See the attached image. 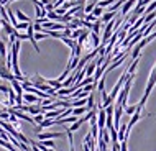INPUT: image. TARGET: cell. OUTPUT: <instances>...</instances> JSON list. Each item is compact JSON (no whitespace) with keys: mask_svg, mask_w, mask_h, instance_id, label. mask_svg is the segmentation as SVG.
<instances>
[{"mask_svg":"<svg viewBox=\"0 0 156 151\" xmlns=\"http://www.w3.org/2000/svg\"><path fill=\"white\" fill-rule=\"evenodd\" d=\"M154 86H156V66L153 69H151V72H150V79H148V84H146V89H145V94H143V97L141 100L138 102V105L140 107H145V104H146V100H148L150 97V94H151V90L154 89Z\"/></svg>","mask_w":156,"mask_h":151,"instance_id":"6da1fadb","label":"cell"},{"mask_svg":"<svg viewBox=\"0 0 156 151\" xmlns=\"http://www.w3.org/2000/svg\"><path fill=\"white\" fill-rule=\"evenodd\" d=\"M0 77L2 79H5V81H8V82H12V81H15V76H13V72H12V69L7 66V62L3 61V59H0Z\"/></svg>","mask_w":156,"mask_h":151,"instance_id":"7a4b0ae2","label":"cell"},{"mask_svg":"<svg viewBox=\"0 0 156 151\" xmlns=\"http://www.w3.org/2000/svg\"><path fill=\"white\" fill-rule=\"evenodd\" d=\"M125 113V108L123 107H117L115 105V117H113V128L119 132V128H120V118H122V115Z\"/></svg>","mask_w":156,"mask_h":151,"instance_id":"3957f363","label":"cell"},{"mask_svg":"<svg viewBox=\"0 0 156 151\" xmlns=\"http://www.w3.org/2000/svg\"><path fill=\"white\" fill-rule=\"evenodd\" d=\"M61 136H62V133H59V132H46V133H40L38 140L44 141V140H54V138H61Z\"/></svg>","mask_w":156,"mask_h":151,"instance_id":"277c9868","label":"cell"},{"mask_svg":"<svg viewBox=\"0 0 156 151\" xmlns=\"http://www.w3.org/2000/svg\"><path fill=\"white\" fill-rule=\"evenodd\" d=\"M97 66H99V64H97V61L94 59V61H90L89 64L84 68V69H86V77H94V74L97 71Z\"/></svg>","mask_w":156,"mask_h":151,"instance_id":"5b68a950","label":"cell"},{"mask_svg":"<svg viewBox=\"0 0 156 151\" xmlns=\"http://www.w3.org/2000/svg\"><path fill=\"white\" fill-rule=\"evenodd\" d=\"M138 3V0H126V2L123 3V7H122V12L120 13L123 15V16H126V13H130V10L135 7Z\"/></svg>","mask_w":156,"mask_h":151,"instance_id":"8992f818","label":"cell"},{"mask_svg":"<svg viewBox=\"0 0 156 151\" xmlns=\"http://www.w3.org/2000/svg\"><path fill=\"white\" fill-rule=\"evenodd\" d=\"M10 86L13 87V90L16 92V97H23V87H22V82H18L15 79V81L10 82Z\"/></svg>","mask_w":156,"mask_h":151,"instance_id":"52a82bcc","label":"cell"},{"mask_svg":"<svg viewBox=\"0 0 156 151\" xmlns=\"http://www.w3.org/2000/svg\"><path fill=\"white\" fill-rule=\"evenodd\" d=\"M8 46H7V43L5 41H0V56H2V59H5L7 61V54H8Z\"/></svg>","mask_w":156,"mask_h":151,"instance_id":"ba28073f","label":"cell"},{"mask_svg":"<svg viewBox=\"0 0 156 151\" xmlns=\"http://www.w3.org/2000/svg\"><path fill=\"white\" fill-rule=\"evenodd\" d=\"M28 113H31L33 117L40 115V113H43V108H41V105H30L28 107Z\"/></svg>","mask_w":156,"mask_h":151,"instance_id":"9c48e42d","label":"cell"},{"mask_svg":"<svg viewBox=\"0 0 156 151\" xmlns=\"http://www.w3.org/2000/svg\"><path fill=\"white\" fill-rule=\"evenodd\" d=\"M15 15H16V18H18L22 23H31V22H30V18H28V16L25 15L22 10H15Z\"/></svg>","mask_w":156,"mask_h":151,"instance_id":"30bf717a","label":"cell"},{"mask_svg":"<svg viewBox=\"0 0 156 151\" xmlns=\"http://www.w3.org/2000/svg\"><path fill=\"white\" fill-rule=\"evenodd\" d=\"M113 18H115V13H113V12H105V13H104V16H102L100 20H102V23H105V25H107V23H110Z\"/></svg>","mask_w":156,"mask_h":151,"instance_id":"8fae6325","label":"cell"},{"mask_svg":"<svg viewBox=\"0 0 156 151\" xmlns=\"http://www.w3.org/2000/svg\"><path fill=\"white\" fill-rule=\"evenodd\" d=\"M89 112L87 110V107H79V108H73V115L74 117H84L86 113Z\"/></svg>","mask_w":156,"mask_h":151,"instance_id":"7c38bea8","label":"cell"},{"mask_svg":"<svg viewBox=\"0 0 156 151\" xmlns=\"http://www.w3.org/2000/svg\"><path fill=\"white\" fill-rule=\"evenodd\" d=\"M138 62H140V58L138 59H135V61H132V64L126 68V71H128V74L130 76H133L135 74V71H136V68H138Z\"/></svg>","mask_w":156,"mask_h":151,"instance_id":"4fadbf2b","label":"cell"},{"mask_svg":"<svg viewBox=\"0 0 156 151\" xmlns=\"http://www.w3.org/2000/svg\"><path fill=\"white\" fill-rule=\"evenodd\" d=\"M89 99V97H87ZM87 99H77L73 102V108H79V107H87Z\"/></svg>","mask_w":156,"mask_h":151,"instance_id":"5bb4252c","label":"cell"},{"mask_svg":"<svg viewBox=\"0 0 156 151\" xmlns=\"http://www.w3.org/2000/svg\"><path fill=\"white\" fill-rule=\"evenodd\" d=\"M46 18L49 20V22H56V23H61V16L56 13V12H49L48 13V16H46Z\"/></svg>","mask_w":156,"mask_h":151,"instance_id":"9a60e30c","label":"cell"},{"mask_svg":"<svg viewBox=\"0 0 156 151\" xmlns=\"http://www.w3.org/2000/svg\"><path fill=\"white\" fill-rule=\"evenodd\" d=\"M82 123H84V120H82V118H79L77 121H76V123H73V125H71V127L67 128V130H69L71 133H74V132H77V130L81 128V125H82Z\"/></svg>","mask_w":156,"mask_h":151,"instance_id":"2e32d148","label":"cell"},{"mask_svg":"<svg viewBox=\"0 0 156 151\" xmlns=\"http://www.w3.org/2000/svg\"><path fill=\"white\" fill-rule=\"evenodd\" d=\"M104 13H105V12L102 10V7H99V5H97V7L94 8V12H92V15H94L95 18H99V20L104 16Z\"/></svg>","mask_w":156,"mask_h":151,"instance_id":"e0dca14e","label":"cell"},{"mask_svg":"<svg viewBox=\"0 0 156 151\" xmlns=\"http://www.w3.org/2000/svg\"><path fill=\"white\" fill-rule=\"evenodd\" d=\"M97 7V3L95 2H90V3H87V5H86V8H84V13H86V15H90L92 13V12H94V8Z\"/></svg>","mask_w":156,"mask_h":151,"instance_id":"ac0fdd59","label":"cell"},{"mask_svg":"<svg viewBox=\"0 0 156 151\" xmlns=\"http://www.w3.org/2000/svg\"><path fill=\"white\" fill-rule=\"evenodd\" d=\"M94 108H95V104H94V95H89V99H87V110H94Z\"/></svg>","mask_w":156,"mask_h":151,"instance_id":"d6986e66","label":"cell"},{"mask_svg":"<svg viewBox=\"0 0 156 151\" xmlns=\"http://www.w3.org/2000/svg\"><path fill=\"white\" fill-rule=\"evenodd\" d=\"M53 125H56V120H49V118H46L43 123L40 125L41 128H49V127H53Z\"/></svg>","mask_w":156,"mask_h":151,"instance_id":"ffe728a7","label":"cell"},{"mask_svg":"<svg viewBox=\"0 0 156 151\" xmlns=\"http://www.w3.org/2000/svg\"><path fill=\"white\" fill-rule=\"evenodd\" d=\"M136 108H138V105H128V107H126L125 108V113H126V115H135V112H136Z\"/></svg>","mask_w":156,"mask_h":151,"instance_id":"44dd1931","label":"cell"},{"mask_svg":"<svg viewBox=\"0 0 156 151\" xmlns=\"http://www.w3.org/2000/svg\"><path fill=\"white\" fill-rule=\"evenodd\" d=\"M100 26H102V20H97V22L94 23V26H92V33H97V35H99Z\"/></svg>","mask_w":156,"mask_h":151,"instance_id":"7402d4cb","label":"cell"},{"mask_svg":"<svg viewBox=\"0 0 156 151\" xmlns=\"http://www.w3.org/2000/svg\"><path fill=\"white\" fill-rule=\"evenodd\" d=\"M113 3H115V0H100L99 2V7H112Z\"/></svg>","mask_w":156,"mask_h":151,"instance_id":"603a6c76","label":"cell"},{"mask_svg":"<svg viewBox=\"0 0 156 151\" xmlns=\"http://www.w3.org/2000/svg\"><path fill=\"white\" fill-rule=\"evenodd\" d=\"M46 148H51V149H54V141L53 140H44V141H41Z\"/></svg>","mask_w":156,"mask_h":151,"instance_id":"cb8c5ba5","label":"cell"},{"mask_svg":"<svg viewBox=\"0 0 156 151\" xmlns=\"http://www.w3.org/2000/svg\"><path fill=\"white\" fill-rule=\"evenodd\" d=\"M16 38H18L20 41H25V40H28V33H16Z\"/></svg>","mask_w":156,"mask_h":151,"instance_id":"d4e9b609","label":"cell"},{"mask_svg":"<svg viewBox=\"0 0 156 151\" xmlns=\"http://www.w3.org/2000/svg\"><path fill=\"white\" fill-rule=\"evenodd\" d=\"M0 120H3V121H8V120H10V113H8V112H2V113H0Z\"/></svg>","mask_w":156,"mask_h":151,"instance_id":"484cf974","label":"cell"},{"mask_svg":"<svg viewBox=\"0 0 156 151\" xmlns=\"http://www.w3.org/2000/svg\"><path fill=\"white\" fill-rule=\"evenodd\" d=\"M122 149L120 151H128V140H125V141H122Z\"/></svg>","mask_w":156,"mask_h":151,"instance_id":"4316f807","label":"cell"},{"mask_svg":"<svg viewBox=\"0 0 156 151\" xmlns=\"http://www.w3.org/2000/svg\"><path fill=\"white\" fill-rule=\"evenodd\" d=\"M120 149H122L120 143H112V151H120Z\"/></svg>","mask_w":156,"mask_h":151,"instance_id":"83f0119b","label":"cell"},{"mask_svg":"<svg viewBox=\"0 0 156 151\" xmlns=\"http://www.w3.org/2000/svg\"><path fill=\"white\" fill-rule=\"evenodd\" d=\"M8 121H10V123H13L15 127L18 125V121H16V117H15V115H12V113H10V120H8Z\"/></svg>","mask_w":156,"mask_h":151,"instance_id":"f1b7e54d","label":"cell"},{"mask_svg":"<svg viewBox=\"0 0 156 151\" xmlns=\"http://www.w3.org/2000/svg\"><path fill=\"white\" fill-rule=\"evenodd\" d=\"M10 2H16V0H10Z\"/></svg>","mask_w":156,"mask_h":151,"instance_id":"f546056e","label":"cell"},{"mask_svg":"<svg viewBox=\"0 0 156 151\" xmlns=\"http://www.w3.org/2000/svg\"><path fill=\"white\" fill-rule=\"evenodd\" d=\"M0 28H3V26H2V23H0Z\"/></svg>","mask_w":156,"mask_h":151,"instance_id":"4dcf8cb0","label":"cell"},{"mask_svg":"<svg viewBox=\"0 0 156 151\" xmlns=\"http://www.w3.org/2000/svg\"><path fill=\"white\" fill-rule=\"evenodd\" d=\"M0 41H2V40H0Z\"/></svg>","mask_w":156,"mask_h":151,"instance_id":"1f68e13d","label":"cell"},{"mask_svg":"<svg viewBox=\"0 0 156 151\" xmlns=\"http://www.w3.org/2000/svg\"><path fill=\"white\" fill-rule=\"evenodd\" d=\"M82 151H84V149H82Z\"/></svg>","mask_w":156,"mask_h":151,"instance_id":"d6a6232c","label":"cell"}]
</instances>
